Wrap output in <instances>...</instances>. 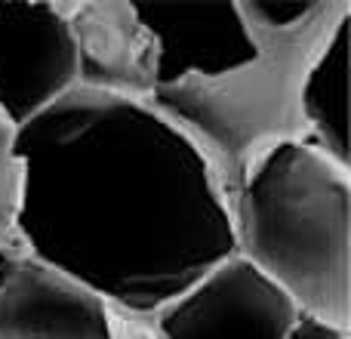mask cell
Returning a JSON list of instances; mask_svg holds the SVG:
<instances>
[{
  "instance_id": "6da1fadb",
  "label": "cell",
  "mask_w": 351,
  "mask_h": 339,
  "mask_svg": "<svg viewBox=\"0 0 351 339\" xmlns=\"http://www.w3.org/2000/svg\"><path fill=\"white\" fill-rule=\"evenodd\" d=\"M16 229L37 266L152 321L234 256L204 158L152 105L74 86L19 127Z\"/></svg>"
},
{
  "instance_id": "7a4b0ae2",
  "label": "cell",
  "mask_w": 351,
  "mask_h": 339,
  "mask_svg": "<svg viewBox=\"0 0 351 339\" xmlns=\"http://www.w3.org/2000/svg\"><path fill=\"white\" fill-rule=\"evenodd\" d=\"M234 253L302 318L351 334V167L287 142L247 173L228 207Z\"/></svg>"
},
{
  "instance_id": "3957f363",
  "label": "cell",
  "mask_w": 351,
  "mask_h": 339,
  "mask_svg": "<svg viewBox=\"0 0 351 339\" xmlns=\"http://www.w3.org/2000/svg\"><path fill=\"white\" fill-rule=\"evenodd\" d=\"M237 16L253 40V56L243 65L219 78H185L158 86L148 102L204 158L225 207H231L247 173L268 152L305 142L302 80L339 22L351 16V3L317 0L290 28L262 25L241 10Z\"/></svg>"
},
{
  "instance_id": "277c9868",
  "label": "cell",
  "mask_w": 351,
  "mask_h": 339,
  "mask_svg": "<svg viewBox=\"0 0 351 339\" xmlns=\"http://www.w3.org/2000/svg\"><path fill=\"white\" fill-rule=\"evenodd\" d=\"M302 315L247 259L228 256L152 318L154 339H290Z\"/></svg>"
},
{
  "instance_id": "5b68a950",
  "label": "cell",
  "mask_w": 351,
  "mask_h": 339,
  "mask_svg": "<svg viewBox=\"0 0 351 339\" xmlns=\"http://www.w3.org/2000/svg\"><path fill=\"white\" fill-rule=\"evenodd\" d=\"M74 86L77 53L56 6L0 0V115L25 127Z\"/></svg>"
},
{
  "instance_id": "8992f818",
  "label": "cell",
  "mask_w": 351,
  "mask_h": 339,
  "mask_svg": "<svg viewBox=\"0 0 351 339\" xmlns=\"http://www.w3.org/2000/svg\"><path fill=\"white\" fill-rule=\"evenodd\" d=\"M0 339H154V330L28 259L0 290Z\"/></svg>"
},
{
  "instance_id": "52a82bcc",
  "label": "cell",
  "mask_w": 351,
  "mask_h": 339,
  "mask_svg": "<svg viewBox=\"0 0 351 339\" xmlns=\"http://www.w3.org/2000/svg\"><path fill=\"white\" fill-rule=\"evenodd\" d=\"M68 28L77 53V86L130 102H152L160 53L136 3L74 0Z\"/></svg>"
},
{
  "instance_id": "ba28073f",
  "label": "cell",
  "mask_w": 351,
  "mask_h": 339,
  "mask_svg": "<svg viewBox=\"0 0 351 339\" xmlns=\"http://www.w3.org/2000/svg\"><path fill=\"white\" fill-rule=\"evenodd\" d=\"M158 40V86L185 78H219L253 56L234 3H136Z\"/></svg>"
},
{
  "instance_id": "9c48e42d",
  "label": "cell",
  "mask_w": 351,
  "mask_h": 339,
  "mask_svg": "<svg viewBox=\"0 0 351 339\" xmlns=\"http://www.w3.org/2000/svg\"><path fill=\"white\" fill-rule=\"evenodd\" d=\"M348 22H339L327 47L311 62L302 80L299 108H302L305 142L324 152L330 161L351 167L348 148Z\"/></svg>"
},
{
  "instance_id": "30bf717a",
  "label": "cell",
  "mask_w": 351,
  "mask_h": 339,
  "mask_svg": "<svg viewBox=\"0 0 351 339\" xmlns=\"http://www.w3.org/2000/svg\"><path fill=\"white\" fill-rule=\"evenodd\" d=\"M25 167L19 158V127L0 115V225H16L22 210Z\"/></svg>"
},
{
  "instance_id": "8fae6325",
  "label": "cell",
  "mask_w": 351,
  "mask_h": 339,
  "mask_svg": "<svg viewBox=\"0 0 351 339\" xmlns=\"http://www.w3.org/2000/svg\"><path fill=\"white\" fill-rule=\"evenodd\" d=\"M28 247L16 225H0V290L19 274V268L28 262Z\"/></svg>"
},
{
  "instance_id": "7c38bea8",
  "label": "cell",
  "mask_w": 351,
  "mask_h": 339,
  "mask_svg": "<svg viewBox=\"0 0 351 339\" xmlns=\"http://www.w3.org/2000/svg\"><path fill=\"white\" fill-rule=\"evenodd\" d=\"M290 339H351V334H342V330H333V327H327V324H317V321H311V318H302Z\"/></svg>"
}]
</instances>
